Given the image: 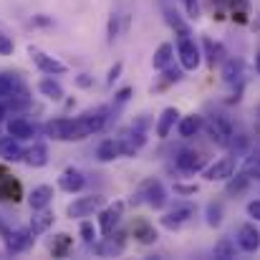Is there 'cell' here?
<instances>
[{
  "label": "cell",
  "instance_id": "cell-6",
  "mask_svg": "<svg viewBox=\"0 0 260 260\" xmlns=\"http://www.w3.org/2000/svg\"><path fill=\"white\" fill-rule=\"evenodd\" d=\"M238 245H240V250H245V253H258L260 250V230L253 222H245V225L238 230Z\"/></svg>",
  "mask_w": 260,
  "mask_h": 260
},
{
  "label": "cell",
  "instance_id": "cell-10",
  "mask_svg": "<svg viewBox=\"0 0 260 260\" xmlns=\"http://www.w3.org/2000/svg\"><path fill=\"white\" fill-rule=\"evenodd\" d=\"M30 56H33V63H36L43 74H48V76H61V74H66V63H61V61H56V58H51V56L36 51V48H30Z\"/></svg>",
  "mask_w": 260,
  "mask_h": 260
},
{
  "label": "cell",
  "instance_id": "cell-12",
  "mask_svg": "<svg viewBox=\"0 0 260 260\" xmlns=\"http://www.w3.org/2000/svg\"><path fill=\"white\" fill-rule=\"evenodd\" d=\"M233 172H235V159H233V157H222V159H217L215 165H210V167L205 170V179L220 182V179H228Z\"/></svg>",
  "mask_w": 260,
  "mask_h": 260
},
{
  "label": "cell",
  "instance_id": "cell-3",
  "mask_svg": "<svg viewBox=\"0 0 260 260\" xmlns=\"http://www.w3.org/2000/svg\"><path fill=\"white\" fill-rule=\"evenodd\" d=\"M139 197H144V202L154 210H162L167 205V189L159 179H147L139 189Z\"/></svg>",
  "mask_w": 260,
  "mask_h": 260
},
{
  "label": "cell",
  "instance_id": "cell-43",
  "mask_svg": "<svg viewBox=\"0 0 260 260\" xmlns=\"http://www.w3.org/2000/svg\"><path fill=\"white\" fill-rule=\"evenodd\" d=\"M76 84H79L81 88H88L91 84H93V79H91V76H86V74H81V76L76 79Z\"/></svg>",
  "mask_w": 260,
  "mask_h": 260
},
{
  "label": "cell",
  "instance_id": "cell-28",
  "mask_svg": "<svg viewBox=\"0 0 260 260\" xmlns=\"http://www.w3.org/2000/svg\"><path fill=\"white\" fill-rule=\"evenodd\" d=\"M228 179H230V182H228V187H225V189H228V194H243V192L248 189V184H250V177H248L245 172L238 174V177H233V174H230Z\"/></svg>",
  "mask_w": 260,
  "mask_h": 260
},
{
  "label": "cell",
  "instance_id": "cell-36",
  "mask_svg": "<svg viewBox=\"0 0 260 260\" xmlns=\"http://www.w3.org/2000/svg\"><path fill=\"white\" fill-rule=\"evenodd\" d=\"M10 53H13V41L5 33H0V56H10Z\"/></svg>",
  "mask_w": 260,
  "mask_h": 260
},
{
  "label": "cell",
  "instance_id": "cell-44",
  "mask_svg": "<svg viewBox=\"0 0 260 260\" xmlns=\"http://www.w3.org/2000/svg\"><path fill=\"white\" fill-rule=\"evenodd\" d=\"M129 96H132V88H121V91L116 93V101L124 104V101H129Z\"/></svg>",
  "mask_w": 260,
  "mask_h": 260
},
{
  "label": "cell",
  "instance_id": "cell-41",
  "mask_svg": "<svg viewBox=\"0 0 260 260\" xmlns=\"http://www.w3.org/2000/svg\"><path fill=\"white\" fill-rule=\"evenodd\" d=\"M174 192H179V194H194V192H197V187H194V184H189V187H187V184H177V187H174Z\"/></svg>",
  "mask_w": 260,
  "mask_h": 260
},
{
  "label": "cell",
  "instance_id": "cell-13",
  "mask_svg": "<svg viewBox=\"0 0 260 260\" xmlns=\"http://www.w3.org/2000/svg\"><path fill=\"white\" fill-rule=\"evenodd\" d=\"M132 235H134V240H139L142 245H152V243H157V230H154V225L152 222H147V220H134L132 222Z\"/></svg>",
  "mask_w": 260,
  "mask_h": 260
},
{
  "label": "cell",
  "instance_id": "cell-29",
  "mask_svg": "<svg viewBox=\"0 0 260 260\" xmlns=\"http://www.w3.org/2000/svg\"><path fill=\"white\" fill-rule=\"evenodd\" d=\"M165 18H167V23L172 25L174 30L179 33V41H182V38H189V28L182 23V18H179V13H177V10L167 8V10H165Z\"/></svg>",
  "mask_w": 260,
  "mask_h": 260
},
{
  "label": "cell",
  "instance_id": "cell-25",
  "mask_svg": "<svg viewBox=\"0 0 260 260\" xmlns=\"http://www.w3.org/2000/svg\"><path fill=\"white\" fill-rule=\"evenodd\" d=\"M36 215H33V220H30V233L33 235H41V233H46L51 225H53V215L43 207V210H33Z\"/></svg>",
  "mask_w": 260,
  "mask_h": 260
},
{
  "label": "cell",
  "instance_id": "cell-23",
  "mask_svg": "<svg viewBox=\"0 0 260 260\" xmlns=\"http://www.w3.org/2000/svg\"><path fill=\"white\" fill-rule=\"evenodd\" d=\"M177 119H179V111H177L174 106H167V109L162 111V116H159V121H157V137H159V139H167V137H170L172 126L177 124Z\"/></svg>",
  "mask_w": 260,
  "mask_h": 260
},
{
  "label": "cell",
  "instance_id": "cell-32",
  "mask_svg": "<svg viewBox=\"0 0 260 260\" xmlns=\"http://www.w3.org/2000/svg\"><path fill=\"white\" fill-rule=\"evenodd\" d=\"M220 222H222V205L220 202H210L207 205V225L217 228Z\"/></svg>",
  "mask_w": 260,
  "mask_h": 260
},
{
  "label": "cell",
  "instance_id": "cell-22",
  "mask_svg": "<svg viewBox=\"0 0 260 260\" xmlns=\"http://www.w3.org/2000/svg\"><path fill=\"white\" fill-rule=\"evenodd\" d=\"M0 157L5 162H20L23 159V147L18 144L15 137H3L0 139Z\"/></svg>",
  "mask_w": 260,
  "mask_h": 260
},
{
  "label": "cell",
  "instance_id": "cell-7",
  "mask_svg": "<svg viewBox=\"0 0 260 260\" xmlns=\"http://www.w3.org/2000/svg\"><path fill=\"white\" fill-rule=\"evenodd\" d=\"M192 215H194V207H192V205H179V207L170 210V212L162 217V225H165L167 230H179L184 222L192 220Z\"/></svg>",
  "mask_w": 260,
  "mask_h": 260
},
{
  "label": "cell",
  "instance_id": "cell-47",
  "mask_svg": "<svg viewBox=\"0 0 260 260\" xmlns=\"http://www.w3.org/2000/svg\"><path fill=\"white\" fill-rule=\"evenodd\" d=\"M255 69H258V74H260V53H258V58H255Z\"/></svg>",
  "mask_w": 260,
  "mask_h": 260
},
{
  "label": "cell",
  "instance_id": "cell-15",
  "mask_svg": "<svg viewBox=\"0 0 260 260\" xmlns=\"http://www.w3.org/2000/svg\"><path fill=\"white\" fill-rule=\"evenodd\" d=\"M51 200H53V187H48V184H38V187H33V192L28 194L30 210H43V207L51 205Z\"/></svg>",
  "mask_w": 260,
  "mask_h": 260
},
{
  "label": "cell",
  "instance_id": "cell-8",
  "mask_svg": "<svg viewBox=\"0 0 260 260\" xmlns=\"http://www.w3.org/2000/svg\"><path fill=\"white\" fill-rule=\"evenodd\" d=\"M121 215H124V202H114L111 207H106V210L99 215V228H101V233H104V235H111L114 228L119 225Z\"/></svg>",
  "mask_w": 260,
  "mask_h": 260
},
{
  "label": "cell",
  "instance_id": "cell-37",
  "mask_svg": "<svg viewBox=\"0 0 260 260\" xmlns=\"http://www.w3.org/2000/svg\"><path fill=\"white\" fill-rule=\"evenodd\" d=\"M184 10L189 18H200V0H184Z\"/></svg>",
  "mask_w": 260,
  "mask_h": 260
},
{
  "label": "cell",
  "instance_id": "cell-20",
  "mask_svg": "<svg viewBox=\"0 0 260 260\" xmlns=\"http://www.w3.org/2000/svg\"><path fill=\"white\" fill-rule=\"evenodd\" d=\"M23 162L28 167H33V170L46 167L48 165V149H46V144H33L28 152H23Z\"/></svg>",
  "mask_w": 260,
  "mask_h": 260
},
{
  "label": "cell",
  "instance_id": "cell-18",
  "mask_svg": "<svg viewBox=\"0 0 260 260\" xmlns=\"http://www.w3.org/2000/svg\"><path fill=\"white\" fill-rule=\"evenodd\" d=\"M202 116H197V114H189V116H182L179 119V124H177V132H179V137L182 139H192V137H197V132L202 129Z\"/></svg>",
  "mask_w": 260,
  "mask_h": 260
},
{
  "label": "cell",
  "instance_id": "cell-46",
  "mask_svg": "<svg viewBox=\"0 0 260 260\" xmlns=\"http://www.w3.org/2000/svg\"><path fill=\"white\" fill-rule=\"evenodd\" d=\"M33 23H36V25H46V23H51V20H48V18H36Z\"/></svg>",
  "mask_w": 260,
  "mask_h": 260
},
{
  "label": "cell",
  "instance_id": "cell-33",
  "mask_svg": "<svg viewBox=\"0 0 260 260\" xmlns=\"http://www.w3.org/2000/svg\"><path fill=\"white\" fill-rule=\"evenodd\" d=\"M245 174H248L250 179H253V177L260 179V149L255 152V154H250V159L245 162Z\"/></svg>",
  "mask_w": 260,
  "mask_h": 260
},
{
  "label": "cell",
  "instance_id": "cell-40",
  "mask_svg": "<svg viewBox=\"0 0 260 260\" xmlns=\"http://www.w3.org/2000/svg\"><path fill=\"white\" fill-rule=\"evenodd\" d=\"M248 215H250L253 220H258L260 222V200H253V202L248 205Z\"/></svg>",
  "mask_w": 260,
  "mask_h": 260
},
{
  "label": "cell",
  "instance_id": "cell-38",
  "mask_svg": "<svg viewBox=\"0 0 260 260\" xmlns=\"http://www.w3.org/2000/svg\"><path fill=\"white\" fill-rule=\"evenodd\" d=\"M121 69H124V66H121V61H119V63H114V66L109 69V76H106V84H109V86H114V81L119 79V74H121Z\"/></svg>",
  "mask_w": 260,
  "mask_h": 260
},
{
  "label": "cell",
  "instance_id": "cell-26",
  "mask_svg": "<svg viewBox=\"0 0 260 260\" xmlns=\"http://www.w3.org/2000/svg\"><path fill=\"white\" fill-rule=\"evenodd\" d=\"M212 255L217 260H233L238 255V250H235V243L233 240H228V238H222V240H217L215 243V250H212Z\"/></svg>",
  "mask_w": 260,
  "mask_h": 260
},
{
  "label": "cell",
  "instance_id": "cell-45",
  "mask_svg": "<svg viewBox=\"0 0 260 260\" xmlns=\"http://www.w3.org/2000/svg\"><path fill=\"white\" fill-rule=\"evenodd\" d=\"M5 114H8V106H5V104H3V101H0V121H3V119H5Z\"/></svg>",
  "mask_w": 260,
  "mask_h": 260
},
{
  "label": "cell",
  "instance_id": "cell-16",
  "mask_svg": "<svg viewBox=\"0 0 260 260\" xmlns=\"http://www.w3.org/2000/svg\"><path fill=\"white\" fill-rule=\"evenodd\" d=\"M20 194H23V189H20V182L18 179H13L10 174L0 172V200H13V202H18L20 200Z\"/></svg>",
  "mask_w": 260,
  "mask_h": 260
},
{
  "label": "cell",
  "instance_id": "cell-31",
  "mask_svg": "<svg viewBox=\"0 0 260 260\" xmlns=\"http://www.w3.org/2000/svg\"><path fill=\"white\" fill-rule=\"evenodd\" d=\"M69 248H71V235L61 233V235H56V240H53V245H51V253H53L56 258H63V255L69 253Z\"/></svg>",
  "mask_w": 260,
  "mask_h": 260
},
{
  "label": "cell",
  "instance_id": "cell-14",
  "mask_svg": "<svg viewBox=\"0 0 260 260\" xmlns=\"http://www.w3.org/2000/svg\"><path fill=\"white\" fill-rule=\"evenodd\" d=\"M8 134L15 137L18 142H20V139H30V137H36V124H30V121L23 119V116H15V119L8 121Z\"/></svg>",
  "mask_w": 260,
  "mask_h": 260
},
{
  "label": "cell",
  "instance_id": "cell-5",
  "mask_svg": "<svg viewBox=\"0 0 260 260\" xmlns=\"http://www.w3.org/2000/svg\"><path fill=\"white\" fill-rule=\"evenodd\" d=\"M177 53H179V61H182V69L187 71H194L202 61V53H200V46L192 41V38H182L179 46H177Z\"/></svg>",
  "mask_w": 260,
  "mask_h": 260
},
{
  "label": "cell",
  "instance_id": "cell-30",
  "mask_svg": "<svg viewBox=\"0 0 260 260\" xmlns=\"http://www.w3.org/2000/svg\"><path fill=\"white\" fill-rule=\"evenodd\" d=\"M240 74H243V63H240V61H235V58H230V61L225 63V69H222V79H225L228 84L238 81V79H240Z\"/></svg>",
  "mask_w": 260,
  "mask_h": 260
},
{
  "label": "cell",
  "instance_id": "cell-35",
  "mask_svg": "<svg viewBox=\"0 0 260 260\" xmlns=\"http://www.w3.org/2000/svg\"><path fill=\"white\" fill-rule=\"evenodd\" d=\"M81 238H84V243H93L96 230H93V225H91V222H81Z\"/></svg>",
  "mask_w": 260,
  "mask_h": 260
},
{
  "label": "cell",
  "instance_id": "cell-39",
  "mask_svg": "<svg viewBox=\"0 0 260 260\" xmlns=\"http://www.w3.org/2000/svg\"><path fill=\"white\" fill-rule=\"evenodd\" d=\"M165 71H167V74H165V76H167V84H177V81L182 79V71H179V69H170V66H167Z\"/></svg>",
  "mask_w": 260,
  "mask_h": 260
},
{
  "label": "cell",
  "instance_id": "cell-21",
  "mask_svg": "<svg viewBox=\"0 0 260 260\" xmlns=\"http://www.w3.org/2000/svg\"><path fill=\"white\" fill-rule=\"evenodd\" d=\"M177 167L182 170V172H200L202 167H205V157L202 154H197V152H179V157H177Z\"/></svg>",
  "mask_w": 260,
  "mask_h": 260
},
{
  "label": "cell",
  "instance_id": "cell-2",
  "mask_svg": "<svg viewBox=\"0 0 260 260\" xmlns=\"http://www.w3.org/2000/svg\"><path fill=\"white\" fill-rule=\"evenodd\" d=\"M202 126H205L207 137H210L217 147H230V144H233V124H230L225 116L215 114V116H210L207 121H202Z\"/></svg>",
  "mask_w": 260,
  "mask_h": 260
},
{
  "label": "cell",
  "instance_id": "cell-9",
  "mask_svg": "<svg viewBox=\"0 0 260 260\" xmlns=\"http://www.w3.org/2000/svg\"><path fill=\"white\" fill-rule=\"evenodd\" d=\"M30 245H33V233L30 230L5 233V250L8 253H25Z\"/></svg>",
  "mask_w": 260,
  "mask_h": 260
},
{
  "label": "cell",
  "instance_id": "cell-27",
  "mask_svg": "<svg viewBox=\"0 0 260 260\" xmlns=\"http://www.w3.org/2000/svg\"><path fill=\"white\" fill-rule=\"evenodd\" d=\"M38 91H41L43 96L53 99V101H61V99H63V86H61L58 81H53V79H43V81L38 84Z\"/></svg>",
  "mask_w": 260,
  "mask_h": 260
},
{
  "label": "cell",
  "instance_id": "cell-11",
  "mask_svg": "<svg viewBox=\"0 0 260 260\" xmlns=\"http://www.w3.org/2000/svg\"><path fill=\"white\" fill-rule=\"evenodd\" d=\"M71 126H74V119H66V116L51 119V121L46 124V137H51V139H56V142H69Z\"/></svg>",
  "mask_w": 260,
  "mask_h": 260
},
{
  "label": "cell",
  "instance_id": "cell-1",
  "mask_svg": "<svg viewBox=\"0 0 260 260\" xmlns=\"http://www.w3.org/2000/svg\"><path fill=\"white\" fill-rule=\"evenodd\" d=\"M104 124H106V109H96V111L81 114L79 119H74V126H71L69 142H81V139H86V137H91V134H96Z\"/></svg>",
  "mask_w": 260,
  "mask_h": 260
},
{
  "label": "cell",
  "instance_id": "cell-34",
  "mask_svg": "<svg viewBox=\"0 0 260 260\" xmlns=\"http://www.w3.org/2000/svg\"><path fill=\"white\" fill-rule=\"evenodd\" d=\"M202 43H205V48H207V63H210V66H215V61L220 58L222 48H220V46H215V43H212L210 38H205Z\"/></svg>",
  "mask_w": 260,
  "mask_h": 260
},
{
  "label": "cell",
  "instance_id": "cell-4",
  "mask_svg": "<svg viewBox=\"0 0 260 260\" xmlns=\"http://www.w3.org/2000/svg\"><path fill=\"white\" fill-rule=\"evenodd\" d=\"M104 207V197L101 194H88V197H79L69 205V217H88L93 212H99Z\"/></svg>",
  "mask_w": 260,
  "mask_h": 260
},
{
  "label": "cell",
  "instance_id": "cell-17",
  "mask_svg": "<svg viewBox=\"0 0 260 260\" xmlns=\"http://www.w3.org/2000/svg\"><path fill=\"white\" fill-rule=\"evenodd\" d=\"M84 184H86V177L79 170H66L58 177V187L63 192H79V189H84Z\"/></svg>",
  "mask_w": 260,
  "mask_h": 260
},
{
  "label": "cell",
  "instance_id": "cell-19",
  "mask_svg": "<svg viewBox=\"0 0 260 260\" xmlns=\"http://www.w3.org/2000/svg\"><path fill=\"white\" fill-rule=\"evenodd\" d=\"M121 157V142L119 139H106L96 147V159L99 162H114Z\"/></svg>",
  "mask_w": 260,
  "mask_h": 260
},
{
  "label": "cell",
  "instance_id": "cell-42",
  "mask_svg": "<svg viewBox=\"0 0 260 260\" xmlns=\"http://www.w3.org/2000/svg\"><path fill=\"white\" fill-rule=\"evenodd\" d=\"M116 33H119V25H116V15H114V18L109 20V41H114Z\"/></svg>",
  "mask_w": 260,
  "mask_h": 260
},
{
  "label": "cell",
  "instance_id": "cell-24",
  "mask_svg": "<svg viewBox=\"0 0 260 260\" xmlns=\"http://www.w3.org/2000/svg\"><path fill=\"white\" fill-rule=\"evenodd\" d=\"M172 56H174V46L172 43H162V46L154 51V56H152V66H154L157 71H165V69L172 63Z\"/></svg>",
  "mask_w": 260,
  "mask_h": 260
}]
</instances>
